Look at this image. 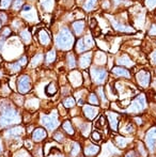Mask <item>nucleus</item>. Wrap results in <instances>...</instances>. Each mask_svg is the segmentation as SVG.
<instances>
[{
  "label": "nucleus",
  "mask_w": 156,
  "mask_h": 157,
  "mask_svg": "<svg viewBox=\"0 0 156 157\" xmlns=\"http://www.w3.org/2000/svg\"><path fill=\"white\" fill-rule=\"evenodd\" d=\"M74 36L67 28H63L56 37V45L60 49H70L73 46Z\"/></svg>",
  "instance_id": "nucleus-1"
},
{
  "label": "nucleus",
  "mask_w": 156,
  "mask_h": 157,
  "mask_svg": "<svg viewBox=\"0 0 156 157\" xmlns=\"http://www.w3.org/2000/svg\"><path fill=\"white\" fill-rule=\"evenodd\" d=\"M19 121V114L15 109L11 107H6L2 109L0 114V126H8Z\"/></svg>",
  "instance_id": "nucleus-2"
},
{
  "label": "nucleus",
  "mask_w": 156,
  "mask_h": 157,
  "mask_svg": "<svg viewBox=\"0 0 156 157\" xmlns=\"http://www.w3.org/2000/svg\"><path fill=\"white\" fill-rule=\"evenodd\" d=\"M42 123L47 129H56L59 125V121L56 112H52L51 116H42Z\"/></svg>",
  "instance_id": "nucleus-3"
},
{
  "label": "nucleus",
  "mask_w": 156,
  "mask_h": 157,
  "mask_svg": "<svg viewBox=\"0 0 156 157\" xmlns=\"http://www.w3.org/2000/svg\"><path fill=\"white\" fill-rule=\"evenodd\" d=\"M17 89L23 94L28 93L31 90V80L27 75H23L17 79Z\"/></svg>",
  "instance_id": "nucleus-4"
},
{
  "label": "nucleus",
  "mask_w": 156,
  "mask_h": 157,
  "mask_svg": "<svg viewBox=\"0 0 156 157\" xmlns=\"http://www.w3.org/2000/svg\"><path fill=\"white\" fill-rule=\"evenodd\" d=\"M91 76L94 82L97 83V85H101V83H103L106 80L107 72L105 70H100V68L93 67L91 70Z\"/></svg>",
  "instance_id": "nucleus-5"
},
{
  "label": "nucleus",
  "mask_w": 156,
  "mask_h": 157,
  "mask_svg": "<svg viewBox=\"0 0 156 157\" xmlns=\"http://www.w3.org/2000/svg\"><path fill=\"white\" fill-rule=\"evenodd\" d=\"M144 107H146V101H144V97L142 96V95H140V96H138L137 98L133 101L129 110H131V112H137V111H140V110L144 109Z\"/></svg>",
  "instance_id": "nucleus-6"
},
{
  "label": "nucleus",
  "mask_w": 156,
  "mask_h": 157,
  "mask_svg": "<svg viewBox=\"0 0 156 157\" xmlns=\"http://www.w3.org/2000/svg\"><path fill=\"white\" fill-rule=\"evenodd\" d=\"M137 80L141 87H148L150 83V73L148 71H141L137 74Z\"/></svg>",
  "instance_id": "nucleus-7"
},
{
  "label": "nucleus",
  "mask_w": 156,
  "mask_h": 157,
  "mask_svg": "<svg viewBox=\"0 0 156 157\" xmlns=\"http://www.w3.org/2000/svg\"><path fill=\"white\" fill-rule=\"evenodd\" d=\"M83 112H85L86 117H87L88 119H94L96 116H97L98 109L95 107H92V106L87 105L83 107Z\"/></svg>",
  "instance_id": "nucleus-8"
},
{
  "label": "nucleus",
  "mask_w": 156,
  "mask_h": 157,
  "mask_svg": "<svg viewBox=\"0 0 156 157\" xmlns=\"http://www.w3.org/2000/svg\"><path fill=\"white\" fill-rule=\"evenodd\" d=\"M156 141V128H152L146 135V144L150 147L151 150H153V147Z\"/></svg>",
  "instance_id": "nucleus-9"
},
{
  "label": "nucleus",
  "mask_w": 156,
  "mask_h": 157,
  "mask_svg": "<svg viewBox=\"0 0 156 157\" xmlns=\"http://www.w3.org/2000/svg\"><path fill=\"white\" fill-rule=\"evenodd\" d=\"M47 134H46V130L43 129V128H36L34 129V132H32V139L34 141H41L43 139L46 138Z\"/></svg>",
  "instance_id": "nucleus-10"
},
{
  "label": "nucleus",
  "mask_w": 156,
  "mask_h": 157,
  "mask_svg": "<svg viewBox=\"0 0 156 157\" xmlns=\"http://www.w3.org/2000/svg\"><path fill=\"white\" fill-rule=\"evenodd\" d=\"M91 57H92L91 52H87V54L80 56V59H79V65H80L82 68L88 67V66L90 65V63H91Z\"/></svg>",
  "instance_id": "nucleus-11"
},
{
  "label": "nucleus",
  "mask_w": 156,
  "mask_h": 157,
  "mask_svg": "<svg viewBox=\"0 0 156 157\" xmlns=\"http://www.w3.org/2000/svg\"><path fill=\"white\" fill-rule=\"evenodd\" d=\"M38 36H39V41H40V43H41L42 45L47 46L48 44L50 43V37H49V35H48V33L46 32L45 30H43V29L40 30V32H39Z\"/></svg>",
  "instance_id": "nucleus-12"
},
{
  "label": "nucleus",
  "mask_w": 156,
  "mask_h": 157,
  "mask_svg": "<svg viewBox=\"0 0 156 157\" xmlns=\"http://www.w3.org/2000/svg\"><path fill=\"white\" fill-rule=\"evenodd\" d=\"M108 117H109V120H110V124L111 127H112L113 130H117L118 127V122H119V116L116 114L115 112H108Z\"/></svg>",
  "instance_id": "nucleus-13"
},
{
  "label": "nucleus",
  "mask_w": 156,
  "mask_h": 157,
  "mask_svg": "<svg viewBox=\"0 0 156 157\" xmlns=\"http://www.w3.org/2000/svg\"><path fill=\"white\" fill-rule=\"evenodd\" d=\"M111 24H112L113 27H115L117 30H119V31H123V32H131L133 31V29H131V27H128V26H124V25H122V24H119V23H117V21H112V19H111Z\"/></svg>",
  "instance_id": "nucleus-14"
},
{
  "label": "nucleus",
  "mask_w": 156,
  "mask_h": 157,
  "mask_svg": "<svg viewBox=\"0 0 156 157\" xmlns=\"http://www.w3.org/2000/svg\"><path fill=\"white\" fill-rule=\"evenodd\" d=\"M100 152V147L96 145H89L85 149V154L86 156H93L95 154H97Z\"/></svg>",
  "instance_id": "nucleus-15"
},
{
  "label": "nucleus",
  "mask_w": 156,
  "mask_h": 157,
  "mask_svg": "<svg viewBox=\"0 0 156 157\" xmlns=\"http://www.w3.org/2000/svg\"><path fill=\"white\" fill-rule=\"evenodd\" d=\"M83 27H85V23L82 21H75L73 24V29L75 33L77 35H80L81 33L83 31Z\"/></svg>",
  "instance_id": "nucleus-16"
},
{
  "label": "nucleus",
  "mask_w": 156,
  "mask_h": 157,
  "mask_svg": "<svg viewBox=\"0 0 156 157\" xmlns=\"http://www.w3.org/2000/svg\"><path fill=\"white\" fill-rule=\"evenodd\" d=\"M112 72L115 73L116 75H118V76H123V77H129V76H131V74H129L128 71H126L125 68H123V67H120V66L115 67L112 70Z\"/></svg>",
  "instance_id": "nucleus-17"
},
{
  "label": "nucleus",
  "mask_w": 156,
  "mask_h": 157,
  "mask_svg": "<svg viewBox=\"0 0 156 157\" xmlns=\"http://www.w3.org/2000/svg\"><path fill=\"white\" fill-rule=\"evenodd\" d=\"M57 91H58V89H57V86L55 82L49 83V85L47 86V88L45 89V93L47 94L48 96H52V95H55L57 93Z\"/></svg>",
  "instance_id": "nucleus-18"
},
{
  "label": "nucleus",
  "mask_w": 156,
  "mask_h": 157,
  "mask_svg": "<svg viewBox=\"0 0 156 157\" xmlns=\"http://www.w3.org/2000/svg\"><path fill=\"white\" fill-rule=\"evenodd\" d=\"M21 132H23V128L21 127H13L6 132V136L17 137V136H19V135H21Z\"/></svg>",
  "instance_id": "nucleus-19"
},
{
  "label": "nucleus",
  "mask_w": 156,
  "mask_h": 157,
  "mask_svg": "<svg viewBox=\"0 0 156 157\" xmlns=\"http://www.w3.org/2000/svg\"><path fill=\"white\" fill-rule=\"evenodd\" d=\"M88 49V47L86 46L85 42H83V39H79L77 41V44H76V52H83Z\"/></svg>",
  "instance_id": "nucleus-20"
},
{
  "label": "nucleus",
  "mask_w": 156,
  "mask_h": 157,
  "mask_svg": "<svg viewBox=\"0 0 156 157\" xmlns=\"http://www.w3.org/2000/svg\"><path fill=\"white\" fill-rule=\"evenodd\" d=\"M96 1H97V0H86L85 4H83V9H85L86 11L93 10L96 6Z\"/></svg>",
  "instance_id": "nucleus-21"
},
{
  "label": "nucleus",
  "mask_w": 156,
  "mask_h": 157,
  "mask_svg": "<svg viewBox=\"0 0 156 157\" xmlns=\"http://www.w3.org/2000/svg\"><path fill=\"white\" fill-rule=\"evenodd\" d=\"M62 128L69 135H74V128H73V126H72V124H71V122H70V121H65V122L62 124Z\"/></svg>",
  "instance_id": "nucleus-22"
},
{
  "label": "nucleus",
  "mask_w": 156,
  "mask_h": 157,
  "mask_svg": "<svg viewBox=\"0 0 156 157\" xmlns=\"http://www.w3.org/2000/svg\"><path fill=\"white\" fill-rule=\"evenodd\" d=\"M56 60V52L55 50H49V52L46 54V57H45V61L46 63H51Z\"/></svg>",
  "instance_id": "nucleus-23"
},
{
  "label": "nucleus",
  "mask_w": 156,
  "mask_h": 157,
  "mask_svg": "<svg viewBox=\"0 0 156 157\" xmlns=\"http://www.w3.org/2000/svg\"><path fill=\"white\" fill-rule=\"evenodd\" d=\"M43 61V55L42 54H38L36 55V57H33L31 60V63H30V65L31 66H38L40 63Z\"/></svg>",
  "instance_id": "nucleus-24"
},
{
  "label": "nucleus",
  "mask_w": 156,
  "mask_h": 157,
  "mask_svg": "<svg viewBox=\"0 0 156 157\" xmlns=\"http://www.w3.org/2000/svg\"><path fill=\"white\" fill-rule=\"evenodd\" d=\"M118 63H119V64H121V65H127V66L131 65V59H129L128 57L126 56V55H124V56H122L121 58H119Z\"/></svg>",
  "instance_id": "nucleus-25"
},
{
  "label": "nucleus",
  "mask_w": 156,
  "mask_h": 157,
  "mask_svg": "<svg viewBox=\"0 0 156 157\" xmlns=\"http://www.w3.org/2000/svg\"><path fill=\"white\" fill-rule=\"evenodd\" d=\"M63 106L65 108H73L75 106V101H74L73 97H67V98L63 101Z\"/></svg>",
  "instance_id": "nucleus-26"
},
{
  "label": "nucleus",
  "mask_w": 156,
  "mask_h": 157,
  "mask_svg": "<svg viewBox=\"0 0 156 157\" xmlns=\"http://www.w3.org/2000/svg\"><path fill=\"white\" fill-rule=\"evenodd\" d=\"M21 37L25 43H29L30 40H31V35H30V32L28 31L27 29H25L24 31L21 32Z\"/></svg>",
  "instance_id": "nucleus-27"
},
{
  "label": "nucleus",
  "mask_w": 156,
  "mask_h": 157,
  "mask_svg": "<svg viewBox=\"0 0 156 157\" xmlns=\"http://www.w3.org/2000/svg\"><path fill=\"white\" fill-rule=\"evenodd\" d=\"M80 152V147H79L78 143H74L73 147H72L71 151H70V154H71L72 157H76Z\"/></svg>",
  "instance_id": "nucleus-28"
},
{
  "label": "nucleus",
  "mask_w": 156,
  "mask_h": 157,
  "mask_svg": "<svg viewBox=\"0 0 156 157\" xmlns=\"http://www.w3.org/2000/svg\"><path fill=\"white\" fill-rule=\"evenodd\" d=\"M67 64H69L70 67H71V68L75 67V66H76V60H75V58H74L73 54H71V52H70V54L67 55Z\"/></svg>",
  "instance_id": "nucleus-29"
},
{
  "label": "nucleus",
  "mask_w": 156,
  "mask_h": 157,
  "mask_svg": "<svg viewBox=\"0 0 156 157\" xmlns=\"http://www.w3.org/2000/svg\"><path fill=\"white\" fill-rule=\"evenodd\" d=\"M105 61H106L105 55L103 54V52H97L95 56V62L98 64H103V63H105Z\"/></svg>",
  "instance_id": "nucleus-30"
},
{
  "label": "nucleus",
  "mask_w": 156,
  "mask_h": 157,
  "mask_svg": "<svg viewBox=\"0 0 156 157\" xmlns=\"http://www.w3.org/2000/svg\"><path fill=\"white\" fill-rule=\"evenodd\" d=\"M21 65L18 62L9 64V68H11V72H13V73L19 72V71H21Z\"/></svg>",
  "instance_id": "nucleus-31"
},
{
  "label": "nucleus",
  "mask_w": 156,
  "mask_h": 157,
  "mask_svg": "<svg viewBox=\"0 0 156 157\" xmlns=\"http://www.w3.org/2000/svg\"><path fill=\"white\" fill-rule=\"evenodd\" d=\"M107 122H106V118H105L104 116H102L100 118V120L97 121V122L95 123V126L97 128H101V127H104V126H106Z\"/></svg>",
  "instance_id": "nucleus-32"
},
{
  "label": "nucleus",
  "mask_w": 156,
  "mask_h": 157,
  "mask_svg": "<svg viewBox=\"0 0 156 157\" xmlns=\"http://www.w3.org/2000/svg\"><path fill=\"white\" fill-rule=\"evenodd\" d=\"M92 140L94 141V142L98 143L101 140H102V136H101V134L98 132H92Z\"/></svg>",
  "instance_id": "nucleus-33"
},
{
  "label": "nucleus",
  "mask_w": 156,
  "mask_h": 157,
  "mask_svg": "<svg viewBox=\"0 0 156 157\" xmlns=\"http://www.w3.org/2000/svg\"><path fill=\"white\" fill-rule=\"evenodd\" d=\"M116 143L119 145L120 147H124L126 145V140L124 138H121V137H117L116 138Z\"/></svg>",
  "instance_id": "nucleus-34"
},
{
  "label": "nucleus",
  "mask_w": 156,
  "mask_h": 157,
  "mask_svg": "<svg viewBox=\"0 0 156 157\" xmlns=\"http://www.w3.org/2000/svg\"><path fill=\"white\" fill-rule=\"evenodd\" d=\"M23 15L28 19V21H33L34 19V12L33 11H29V12H23Z\"/></svg>",
  "instance_id": "nucleus-35"
},
{
  "label": "nucleus",
  "mask_w": 156,
  "mask_h": 157,
  "mask_svg": "<svg viewBox=\"0 0 156 157\" xmlns=\"http://www.w3.org/2000/svg\"><path fill=\"white\" fill-rule=\"evenodd\" d=\"M54 6V0H44L43 2V6L46 10H50Z\"/></svg>",
  "instance_id": "nucleus-36"
},
{
  "label": "nucleus",
  "mask_w": 156,
  "mask_h": 157,
  "mask_svg": "<svg viewBox=\"0 0 156 157\" xmlns=\"http://www.w3.org/2000/svg\"><path fill=\"white\" fill-rule=\"evenodd\" d=\"M89 101L91 104H93V105H98V98H97V96H96L94 93H92V94H90V96H89Z\"/></svg>",
  "instance_id": "nucleus-37"
},
{
  "label": "nucleus",
  "mask_w": 156,
  "mask_h": 157,
  "mask_svg": "<svg viewBox=\"0 0 156 157\" xmlns=\"http://www.w3.org/2000/svg\"><path fill=\"white\" fill-rule=\"evenodd\" d=\"M83 42H85L86 46H87L88 48L91 47V46L93 45V41H92V39H91V36H90V35H87V36L83 39Z\"/></svg>",
  "instance_id": "nucleus-38"
},
{
  "label": "nucleus",
  "mask_w": 156,
  "mask_h": 157,
  "mask_svg": "<svg viewBox=\"0 0 156 157\" xmlns=\"http://www.w3.org/2000/svg\"><path fill=\"white\" fill-rule=\"evenodd\" d=\"M23 3H24V0H15V1L13 2V9H14V10H18V9L21 8Z\"/></svg>",
  "instance_id": "nucleus-39"
},
{
  "label": "nucleus",
  "mask_w": 156,
  "mask_h": 157,
  "mask_svg": "<svg viewBox=\"0 0 156 157\" xmlns=\"http://www.w3.org/2000/svg\"><path fill=\"white\" fill-rule=\"evenodd\" d=\"M11 2H12V0H1V2H0V8L8 9L9 6H10Z\"/></svg>",
  "instance_id": "nucleus-40"
},
{
  "label": "nucleus",
  "mask_w": 156,
  "mask_h": 157,
  "mask_svg": "<svg viewBox=\"0 0 156 157\" xmlns=\"http://www.w3.org/2000/svg\"><path fill=\"white\" fill-rule=\"evenodd\" d=\"M10 35H11V29L10 28H4L3 31H2V33H1L2 39H6V37L10 36Z\"/></svg>",
  "instance_id": "nucleus-41"
},
{
  "label": "nucleus",
  "mask_w": 156,
  "mask_h": 157,
  "mask_svg": "<svg viewBox=\"0 0 156 157\" xmlns=\"http://www.w3.org/2000/svg\"><path fill=\"white\" fill-rule=\"evenodd\" d=\"M54 138L56 139L57 141H59V142H62V141L64 140V137H63V135L61 134L60 132H56V134H55V136H54Z\"/></svg>",
  "instance_id": "nucleus-42"
},
{
  "label": "nucleus",
  "mask_w": 156,
  "mask_h": 157,
  "mask_svg": "<svg viewBox=\"0 0 156 157\" xmlns=\"http://www.w3.org/2000/svg\"><path fill=\"white\" fill-rule=\"evenodd\" d=\"M146 4L148 8L153 9L156 6V0H146Z\"/></svg>",
  "instance_id": "nucleus-43"
},
{
  "label": "nucleus",
  "mask_w": 156,
  "mask_h": 157,
  "mask_svg": "<svg viewBox=\"0 0 156 157\" xmlns=\"http://www.w3.org/2000/svg\"><path fill=\"white\" fill-rule=\"evenodd\" d=\"M133 130H134V127L131 125H129V124L123 128V132H131Z\"/></svg>",
  "instance_id": "nucleus-44"
},
{
  "label": "nucleus",
  "mask_w": 156,
  "mask_h": 157,
  "mask_svg": "<svg viewBox=\"0 0 156 157\" xmlns=\"http://www.w3.org/2000/svg\"><path fill=\"white\" fill-rule=\"evenodd\" d=\"M0 21H2V23L6 21V15L3 12H0Z\"/></svg>",
  "instance_id": "nucleus-45"
},
{
  "label": "nucleus",
  "mask_w": 156,
  "mask_h": 157,
  "mask_svg": "<svg viewBox=\"0 0 156 157\" xmlns=\"http://www.w3.org/2000/svg\"><path fill=\"white\" fill-rule=\"evenodd\" d=\"M31 10H32V6H29V4H28V6H25L23 8V12H29V11H31Z\"/></svg>",
  "instance_id": "nucleus-46"
},
{
  "label": "nucleus",
  "mask_w": 156,
  "mask_h": 157,
  "mask_svg": "<svg viewBox=\"0 0 156 157\" xmlns=\"http://www.w3.org/2000/svg\"><path fill=\"white\" fill-rule=\"evenodd\" d=\"M26 62H27V58H26V57H23V58L18 61V63L21 64V65H25Z\"/></svg>",
  "instance_id": "nucleus-47"
},
{
  "label": "nucleus",
  "mask_w": 156,
  "mask_h": 157,
  "mask_svg": "<svg viewBox=\"0 0 156 157\" xmlns=\"http://www.w3.org/2000/svg\"><path fill=\"white\" fill-rule=\"evenodd\" d=\"M25 145H26V147H27L28 150H31L32 147H32V143L30 142V141H26V142H25Z\"/></svg>",
  "instance_id": "nucleus-48"
},
{
  "label": "nucleus",
  "mask_w": 156,
  "mask_h": 157,
  "mask_svg": "<svg viewBox=\"0 0 156 157\" xmlns=\"http://www.w3.org/2000/svg\"><path fill=\"white\" fill-rule=\"evenodd\" d=\"M150 34L151 35H156V26H153L152 28H151V30H150Z\"/></svg>",
  "instance_id": "nucleus-49"
},
{
  "label": "nucleus",
  "mask_w": 156,
  "mask_h": 157,
  "mask_svg": "<svg viewBox=\"0 0 156 157\" xmlns=\"http://www.w3.org/2000/svg\"><path fill=\"white\" fill-rule=\"evenodd\" d=\"M3 43H4V39H1V37H0V50L2 49V47H3Z\"/></svg>",
  "instance_id": "nucleus-50"
},
{
  "label": "nucleus",
  "mask_w": 156,
  "mask_h": 157,
  "mask_svg": "<svg viewBox=\"0 0 156 157\" xmlns=\"http://www.w3.org/2000/svg\"><path fill=\"white\" fill-rule=\"evenodd\" d=\"M152 59H153V61H154V63L156 64V50L152 54Z\"/></svg>",
  "instance_id": "nucleus-51"
},
{
  "label": "nucleus",
  "mask_w": 156,
  "mask_h": 157,
  "mask_svg": "<svg viewBox=\"0 0 156 157\" xmlns=\"http://www.w3.org/2000/svg\"><path fill=\"white\" fill-rule=\"evenodd\" d=\"M109 1H105V4L103 3V8H105V9H108L109 8V3H108Z\"/></svg>",
  "instance_id": "nucleus-52"
},
{
  "label": "nucleus",
  "mask_w": 156,
  "mask_h": 157,
  "mask_svg": "<svg viewBox=\"0 0 156 157\" xmlns=\"http://www.w3.org/2000/svg\"><path fill=\"white\" fill-rule=\"evenodd\" d=\"M2 152V143H1V140H0V153Z\"/></svg>",
  "instance_id": "nucleus-53"
},
{
  "label": "nucleus",
  "mask_w": 156,
  "mask_h": 157,
  "mask_svg": "<svg viewBox=\"0 0 156 157\" xmlns=\"http://www.w3.org/2000/svg\"><path fill=\"white\" fill-rule=\"evenodd\" d=\"M49 157H63L62 155H54V154H52V156H49Z\"/></svg>",
  "instance_id": "nucleus-54"
},
{
  "label": "nucleus",
  "mask_w": 156,
  "mask_h": 157,
  "mask_svg": "<svg viewBox=\"0 0 156 157\" xmlns=\"http://www.w3.org/2000/svg\"><path fill=\"white\" fill-rule=\"evenodd\" d=\"M153 101H155V103H156V94L153 95Z\"/></svg>",
  "instance_id": "nucleus-55"
},
{
  "label": "nucleus",
  "mask_w": 156,
  "mask_h": 157,
  "mask_svg": "<svg viewBox=\"0 0 156 157\" xmlns=\"http://www.w3.org/2000/svg\"><path fill=\"white\" fill-rule=\"evenodd\" d=\"M1 65H2V60L0 59V66H1Z\"/></svg>",
  "instance_id": "nucleus-56"
},
{
  "label": "nucleus",
  "mask_w": 156,
  "mask_h": 157,
  "mask_svg": "<svg viewBox=\"0 0 156 157\" xmlns=\"http://www.w3.org/2000/svg\"><path fill=\"white\" fill-rule=\"evenodd\" d=\"M1 76H2V73H1V72H0V77H1Z\"/></svg>",
  "instance_id": "nucleus-57"
},
{
  "label": "nucleus",
  "mask_w": 156,
  "mask_h": 157,
  "mask_svg": "<svg viewBox=\"0 0 156 157\" xmlns=\"http://www.w3.org/2000/svg\"><path fill=\"white\" fill-rule=\"evenodd\" d=\"M0 28H1V21H0Z\"/></svg>",
  "instance_id": "nucleus-58"
},
{
  "label": "nucleus",
  "mask_w": 156,
  "mask_h": 157,
  "mask_svg": "<svg viewBox=\"0 0 156 157\" xmlns=\"http://www.w3.org/2000/svg\"><path fill=\"white\" fill-rule=\"evenodd\" d=\"M25 157H28V155H27V156H25Z\"/></svg>",
  "instance_id": "nucleus-59"
}]
</instances>
